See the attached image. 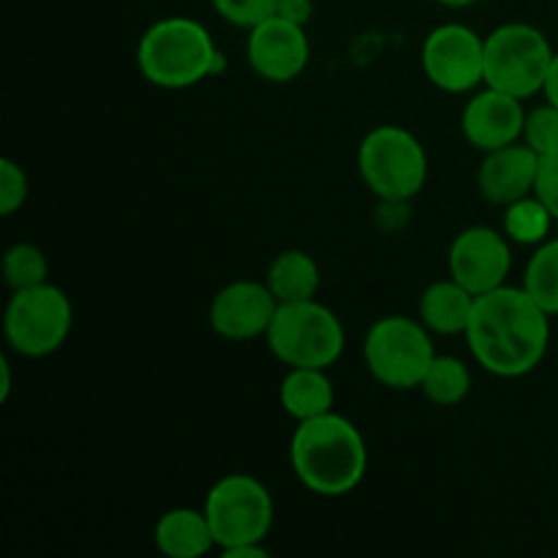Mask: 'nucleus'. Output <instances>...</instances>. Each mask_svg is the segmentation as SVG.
Segmentation results:
<instances>
[{"mask_svg": "<svg viewBox=\"0 0 558 558\" xmlns=\"http://www.w3.org/2000/svg\"><path fill=\"white\" fill-rule=\"evenodd\" d=\"M537 174L539 156L521 140L515 145L483 153V163L477 169V191L490 205L507 207L534 194Z\"/></svg>", "mask_w": 558, "mask_h": 558, "instance_id": "2eb2a0df", "label": "nucleus"}, {"mask_svg": "<svg viewBox=\"0 0 558 558\" xmlns=\"http://www.w3.org/2000/svg\"><path fill=\"white\" fill-rule=\"evenodd\" d=\"M223 52L194 16L156 20L136 44V69L161 90H189L223 71Z\"/></svg>", "mask_w": 558, "mask_h": 558, "instance_id": "7ed1b4c3", "label": "nucleus"}, {"mask_svg": "<svg viewBox=\"0 0 558 558\" xmlns=\"http://www.w3.org/2000/svg\"><path fill=\"white\" fill-rule=\"evenodd\" d=\"M512 272V243L501 229L466 227L456 234L447 251V276L472 294L494 292L505 287Z\"/></svg>", "mask_w": 558, "mask_h": 558, "instance_id": "9b49d317", "label": "nucleus"}, {"mask_svg": "<svg viewBox=\"0 0 558 558\" xmlns=\"http://www.w3.org/2000/svg\"><path fill=\"white\" fill-rule=\"evenodd\" d=\"M466 343L474 363L499 379H521L539 368L550 347V314L523 287L480 294Z\"/></svg>", "mask_w": 558, "mask_h": 558, "instance_id": "f257e3e1", "label": "nucleus"}, {"mask_svg": "<svg viewBox=\"0 0 558 558\" xmlns=\"http://www.w3.org/2000/svg\"><path fill=\"white\" fill-rule=\"evenodd\" d=\"M265 341L287 368H332L347 349V330L336 311L314 298L278 305Z\"/></svg>", "mask_w": 558, "mask_h": 558, "instance_id": "39448f33", "label": "nucleus"}, {"mask_svg": "<svg viewBox=\"0 0 558 558\" xmlns=\"http://www.w3.org/2000/svg\"><path fill=\"white\" fill-rule=\"evenodd\" d=\"M523 142L537 153L539 158L558 153V107L550 101L529 109L526 125H523Z\"/></svg>", "mask_w": 558, "mask_h": 558, "instance_id": "b1692460", "label": "nucleus"}, {"mask_svg": "<svg viewBox=\"0 0 558 558\" xmlns=\"http://www.w3.org/2000/svg\"><path fill=\"white\" fill-rule=\"evenodd\" d=\"M265 283L278 303H303L314 300L322 289L319 262L303 248H287L270 262Z\"/></svg>", "mask_w": 558, "mask_h": 558, "instance_id": "6ab92c4d", "label": "nucleus"}, {"mask_svg": "<svg viewBox=\"0 0 558 558\" xmlns=\"http://www.w3.org/2000/svg\"><path fill=\"white\" fill-rule=\"evenodd\" d=\"M439 5H445V9H469V5L480 3V0H436Z\"/></svg>", "mask_w": 558, "mask_h": 558, "instance_id": "2f4dec72", "label": "nucleus"}, {"mask_svg": "<svg viewBox=\"0 0 558 558\" xmlns=\"http://www.w3.org/2000/svg\"><path fill=\"white\" fill-rule=\"evenodd\" d=\"M436 354L434 332L407 314L381 316L363 338L365 368L387 390H420Z\"/></svg>", "mask_w": 558, "mask_h": 558, "instance_id": "423d86ee", "label": "nucleus"}, {"mask_svg": "<svg viewBox=\"0 0 558 558\" xmlns=\"http://www.w3.org/2000/svg\"><path fill=\"white\" fill-rule=\"evenodd\" d=\"M227 558H267L270 556V550L265 548V543L259 545H240V548H232L223 554Z\"/></svg>", "mask_w": 558, "mask_h": 558, "instance_id": "7c9ffc66", "label": "nucleus"}, {"mask_svg": "<svg viewBox=\"0 0 558 558\" xmlns=\"http://www.w3.org/2000/svg\"><path fill=\"white\" fill-rule=\"evenodd\" d=\"M526 112L521 98L510 96L505 90L483 85L469 93V101L463 104L461 131L463 140L480 153L499 150V147L515 145L523 140V125Z\"/></svg>", "mask_w": 558, "mask_h": 558, "instance_id": "4468645a", "label": "nucleus"}, {"mask_svg": "<svg viewBox=\"0 0 558 558\" xmlns=\"http://www.w3.org/2000/svg\"><path fill=\"white\" fill-rule=\"evenodd\" d=\"M207 521L221 554L240 545H259L270 537L276 501L259 477L245 472L223 474L205 496Z\"/></svg>", "mask_w": 558, "mask_h": 558, "instance_id": "0eeeda50", "label": "nucleus"}, {"mask_svg": "<svg viewBox=\"0 0 558 558\" xmlns=\"http://www.w3.org/2000/svg\"><path fill=\"white\" fill-rule=\"evenodd\" d=\"M11 387H14V376H11V360L0 357V403H9Z\"/></svg>", "mask_w": 558, "mask_h": 558, "instance_id": "c85d7f7f", "label": "nucleus"}, {"mask_svg": "<svg viewBox=\"0 0 558 558\" xmlns=\"http://www.w3.org/2000/svg\"><path fill=\"white\" fill-rule=\"evenodd\" d=\"M474 303H477V294H472L466 287H461V283L447 276L425 287V292L420 294L417 319L434 336H466Z\"/></svg>", "mask_w": 558, "mask_h": 558, "instance_id": "f3484780", "label": "nucleus"}, {"mask_svg": "<svg viewBox=\"0 0 558 558\" xmlns=\"http://www.w3.org/2000/svg\"><path fill=\"white\" fill-rule=\"evenodd\" d=\"M153 543L167 558H202L218 548L205 510L172 507L153 526Z\"/></svg>", "mask_w": 558, "mask_h": 558, "instance_id": "dca6fc26", "label": "nucleus"}, {"mask_svg": "<svg viewBox=\"0 0 558 558\" xmlns=\"http://www.w3.org/2000/svg\"><path fill=\"white\" fill-rule=\"evenodd\" d=\"M289 463L305 490L322 499H341L365 480L368 445L357 425L332 409L298 423L289 439Z\"/></svg>", "mask_w": 558, "mask_h": 558, "instance_id": "f03ea898", "label": "nucleus"}, {"mask_svg": "<svg viewBox=\"0 0 558 558\" xmlns=\"http://www.w3.org/2000/svg\"><path fill=\"white\" fill-rule=\"evenodd\" d=\"M420 63L441 93L466 96L485 85V36L461 22H445L425 36Z\"/></svg>", "mask_w": 558, "mask_h": 558, "instance_id": "9d476101", "label": "nucleus"}, {"mask_svg": "<svg viewBox=\"0 0 558 558\" xmlns=\"http://www.w3.org/2000/svg\"><path fill=\"white\" fill-rule=\"evenodd\" d=\"M276 14L287 16V20L292 22H300V25H308L311 14H314V3H311V0H281Z\"/></svg>", "mask_w": 558, "mask_h": 558, "instance_id": "cd10ccee", "label": "nucleus"}, {"mask_svg": "<svg viewBox=\"0 0 558 558\" xmlns=\"http://www.w3.org/2000/svg\"><path fill=\"white\" fill-rule=\"evenodd\" d=\"M420 392L434 407H458L472 392V371L456 354H436Z\"/></svg>", "mask_w": 558, "mask_h": 558, "instance_id": "412c9836", "label": "nucleus"}, {"mask_svg": "<svg viewBox=\"0 0 558 558\" xmlns=\"http://www.w3.org/2000/svg\"><path fill=\"white\" fill-rule=\"evenodd\" d=\"M31 196V180L14 158H0V216H14Z\"/></svg>", "mask_w": 558, "mask_h": 558, "instance_id": "393cba45", "label": "nucleus"}, {"mask_svg": "<svg viewBox=\"0 0 558 558\" xmlns=\"http://www.w3.org/2000/svg\"><path fill=\"white\" fill-rule=\"evenodd\" d=\"M523 289L548 311L558 316V238H548L534 248L523 270Z\"/></svg>", "mask_w": 558, "mask_h": 558, "instance_id": "4be33fe9", "label": "nucleus"}, {"mask_svg": "<svg viewBox=\"0 0 558 558\" xmlns=\"http://www.w3.org/2000/svg\"><path fill=\"white\" fill-rule=\"evenodd\" d=\"M210 3L223 22L251 31L262 20L276 14L281 0H210Z\"/></svg>", "mask_w": 558, "mask_h": 558, "instance_id": "a878e982", "label": "nucleus"}, {"mask_svg": "<svg viewBox=\"0 0 558 558\" xmlns=\"http://www.w3.org/2000/svg\"><path fill=\"white\" fill-rule=\"evenodd\" d=\"M545 101H550L554 107H558V52L554 58V63H550V71H548V80H545V90H543Z\"/></svg>", "mask_w": 558, "mask_h": 558, "instance_id": "c756f323", "label": "nucleus"}, {"mask_svg": "<svg viewBox=\"0 0 558 558\" xmlns=\"http://www.w3.org/2000/svg\"><path fill=\"white\" fill-rule=\"evenodd\" d=\"M501 210H505L501 213V232L510 238V243L537 248L539 243L550 238L556 218L537 194L523 196V199L512 202V205L501 207Z\"/></svg>", "mask_w": 558, "mask_h": 558, "instance_id": "aec40b11", "label": "nucleus"}, {"mask_svg": "<svg viewBox=\"0 0 558 558\" xmlns=\"http://www.w3.org/2000/svg\"><path fill=\"white\" fill-rule=\"evenodd\" d=\"M534 194L545 202V207L554 213L558 223V153L539 158V174L537 185H534Z\"/></svg>", "mask_w": 558, "mask_h": 558, "instance_id": "bb28decb", "label": "nucleus"}, {"mask_svg": "<svg viewBox=\"0 0 558 558\" xmlns=\"http://www.w3.org/2000/svg\"><path fill=\"white\" fill-rule=\"evenodd\" d=\"M556 49L529 22H505L485 36V85L529 101L545 90Z\"/></svg>", "mask_w": 558, "mask_h": 558, "instance_id": "6e6552de", "label": "nucleus"}, {"mask_svg": "<svg viewBox=\"0 0 558 558\" xmlns=\"http://www.w3.org/2000/svg\"><path fill=\"white\" fill-rule=\"evenodd\" d=\"M357 172L379 202H409L428 183V153L417 134L381 123L360 142Z\"/></svg>", "mask_w": 558, "mask_h": 558, "instance_id": "20e7f679", "label": "nucleus"}, {"mask_svg": "<svg viewBox=\"0 0 558 558\" xmlns=\"http://www.w3.org/2000/svg\"><path fill=\"white\" fill-rule=\"evenodd\" d=\"M245 58L251 71L270 85H289L311 63V41L305 25L272 14L248 31Z\"/></svg>", "mask_w": 558, "mask_h": 558, "instance_id": "f8f14e48", "label": "nucleus"}, {"mask_svg": "<svg viewBox=\"0 0 558 558\" xmlns=\"http://www.w3.org/2000/svg\"><path fill=\"white\" fill-rule=\"evenodd\" d=\"M74 327L71 298L52 281L11 292L3 311V336L14 354L27 360L58 352Z\"/></svg>", "mask_w": 558, "mask_h": 558, "instance_id": "1a4fd4ad", "label": "nucleus"}, {"mask_svg": "<svg viewBox=\"0 0 558 558\" xmlns=\"http://www.w3.org/2000/svg\"><path fill=\"white\" fill-rule=\"evenodd\" d=\"M278 401L294 423H305L336 409V387L327 368H287Z\"/></svg>", "mask_w": 558, "mask_h": 558, "instance_id": "a211bd4d", "label": "nucleus"}, {"mask_svg": "<svg viewBox=\"0 0 558 558\" xmlns=\"http://www.w3.org/2000/svg\"><path fill=\"white\" fill-rule=\"evenodd\" d=\"M3 281L11 292L49 281V259L41 245L27 240L9 245L3 254Z\"/></svg>", "mask_w": 558, "mask_h": 558, "instance_id": "5701e85b", "label": "nucleus"}, {"mask_svg": "<svg viewBox=\"0 0 558 558\" xmlns=\"http://www.w3.org/2000/svg\"><path fill=\"white\" fill-rule=\"evenodd\" d=\"M278 305L281 303L270 292L265 278L262 281L240 278V281L227 283V287L213 294L207 322H210L213 332L223 341H256V338L267 336Z\"/></svg>", "mask_w": 558, "mask_h": 558, "instance_id": "ddd939ff", "label": "nucleus"}]
</instances>
